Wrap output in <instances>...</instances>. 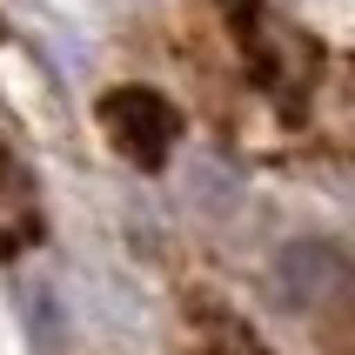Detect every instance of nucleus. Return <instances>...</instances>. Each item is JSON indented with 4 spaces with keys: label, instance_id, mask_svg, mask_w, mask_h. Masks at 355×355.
Instances as JSON below:
<instances>
[{
    "label": "nucleus",
    "instance_id": "nucleus-1",
    "mask_svg": "<svg viewBox=\"0 0 355 355\" xmlns=\"http://www.w3.org/2000/svg\"><path fill=\"white\" fill-rule=\"evenodd\" d=\"M101 135L114 141L121 161L161 168L181 141V114L161 94H148V87H114V94H101Z\"/></svg>",
    "mask_w": 355,
    "mask_h": 355
},
{
    "label": "nucleus",
    "instance_id": "nucleus-2",
    "mask_svg": "<svg viewBox=\"0 0 355 355\" xmlns=\"http://www.w3.org/2000/svg\"><path fill=\"white\" fill-rule=\"evenodd\" d=\"M181 355H268V349H261V342L248 336L241 322H228V315H201Z\"/></svg>",
    "mask_w": 355,
    "mask_h": 355
}]
</instances>
